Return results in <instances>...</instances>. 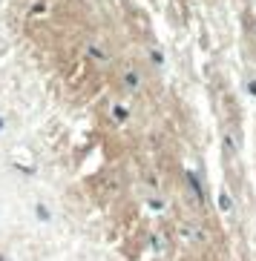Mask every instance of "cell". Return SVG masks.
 <instances>
[{
  "label": "cell",
  "mask_w": 256,
  "mask_h": 261,
  "mask_svg": "<svg viewBox=\"0 0 256 261\" xmlns=\"http://www.w3.org/2000/svg\"><path fill=\"white\" fill-rule=\"evenodd\" d=\"M0 261H6V258H3V255H0Z\"/></svg>",
  "instance_id": "obj_1"
}]
</instances>
